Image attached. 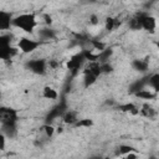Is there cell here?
<instances>
[{
	"label": "cell",
	"mask_w": 159,
	"mask_h": 159,
	"mask_svg": "<svg viewBox=\"0 0 159 159\" xmlns=\"http://www.w3.org/2000/svg\"><path fill=\"white\" fill-rule=\"evenodd\" d=\"M118 152H119V154H120V155H123V157H124L125 154H128V153H130V152H135V149H134L133 147H130V145L122 144V145H119Z\"/></svg>",
	"instance_id": "cell-25"
},
{
	"label": "cell",
	"mask_w": 159,
	"mask_h": 159,
	"mask_svg": "<svg viewBox=\"0 0 159 159\" xmlns=\"http://www.w3.org/2000/svg\"><path fill=\"white\" fill-rule=\"evenodd\" d=\"M17 112L12 108L1 107L0 109V122L1 124H17Z\"/></svg>",
	"instance_id": "cell-5"
},
{
	"label": "cell",
	"mask_w": 159,
	"mask_h": 159,
	"mask_svg": "<svg viewBox=\"0 0 159 159\" xmlns=\"http://www.w3.org/2000/svg\"><path fill=\"white\" fill-rule=\"evenodd\" d=\"M157 47H158V50H159V41L157 42Z\"/></svg>",
	"instance_id": "cell-29"
},
{
	"label": "cell",
	"mask_w": 159,
	"mask_h": 159,
	"mask_svg": "<svg viewBox=\"0 0 159 159\" xmlns=\"http://www.w3.org/2000/svg\"><path fill=\"white\" fill-rule=\"evenodd\" d=\"M118 109L122 111V112H129V113H132V114L139 113V109H138L133 103H124V104H120V106L118 107Z\"/></svg>",
	"instance_id": "cell-21"
},
{
	"label": "cell",
	"mask_w": 159,
	"mask_h": 159,
	"mask_svg": "<svg viewBox=\"0 0 159 159\" xmlns=\"http://www.w3.org/2000/svg\"><path fill=\"white\" fill-rule=\"evenodd\" d=\"M98 22H99L98 16H97V15H94V14H92V15L89 16V24H91V25H97Z\"/></svg>",
	"instance_id": "cell-27"
},
{
	"label": "cell",
	"mask_w": 159,
	"mask_h": 159,
	"mask_svg": "<svg viewBox=\"0 0 159 159\" xmlns=\"http://www.w3.org/2000/svg\"><path fill=\"white\" fill-rule=\"evenodd\" d=\"M43 19H45V22H46V25H50L52 21H51V16H48V15H45L43 16Z\"/></svg>",
	"instance_id": "cell-28"
},
{
	"label": "cell",
	"mask_w": 159,
	"mask_h": 159,
	"mask_svg": "<svg viewBox=\"0 0 159 159\" xmlns=\"http://www.w3.org/2000/svg\"><path fill=\"white\" fill-rule=\"evenodd\" d=\"M134 96H137L138 98H142V99H154V98L157 97V92L143 88V89H140L139 92H137Z\"/></svg>",
	"instance_id": "cell-19"
},
{
	"label": "cell",
	"mask_w": 159,
	"mask_h": 159,
	"mask_svg": "<svg viewBox=\"0 0 159 159\" xmlns=\"http://www.w3.org/2000/svg\"><path fill=\"white\" fill-rule=\"evenodd\" d=\"M42 97L46 98V99H57L58 93L56 92V89H53V88L46 86V87H43V89H42Z\"/></svg>",
	"instance_id": "cell-20"
},
{
	"label": "cell",
	"mask_w": 159,
	"mask_h": 159,
	"mask_svg": "<svg viewBox=\"0 0 159 159\" xmlns=\"http://www.w3.org/2000/svg\"><path fill=\"white\" fill-rule=\"evenodd\" d=\"M119 25H120V21H119L118 17H107V19H106L104 27H106L107 31H113V30H116Z\"/></svg>",
	"instance_id": "cell-18"
},
{
	"label": "cell",
	"mask_w": 159,
	"mask_h": 159,
	"mask_svg": "<svg viewBox=\"0 0 159 159\" xmlns=\"http://www.w3.org/2000/svg\"><path fill=\"white\" fill-rule=\"evenodd\" d=\"M139 113H140L143 117L152 119V118H154V117H155L157 111H155V109H154V107H152L149 103H144V104L142 106V108L139 109Z\"/></svg>",
	"instance_id": "cell-14"
},
{
	"label": "cell",
	"mask_w": 159,
	"mask_h": 159,
	"mask_svg": "<svg viewBox=\"0 0 159 159\" xmlns=\"http://www.w3.org/2000/svg\"><path fill=\"white\" fill-rule=\"evenodd\" d=\"M97 76H94V75H89V73H83V86L86 87V88H88V87H91L93 83H96V81H97Z\"/></svg>",
	"instance_id": "cell-22"
},
{
	"label": "cell",
	"mask_w": 159,
	"mask_h": 159,
	"mask_svg": "<svg viewBox=\"0 0 159 159\" xmlns=\"http://www.w3.org/2000/svg\"><path fill=\"white\" fill-rule=\"evenodd\" d=\"M67 111V104H66V101L65 99H62L57 106H55L51 111H50V113L47 114V117H46V123H52L53 120H56L57 118H62V116H63V113Z\"/></svg>",
	"instance_id": "cell-7"
},
{
	"label": "cell",
	"mask_w": 159,
	"mask_h": 159,
	"mask_svg": "<svg viewBox=\"0 0 159 159\" xmlns=\"http://www.w3.org/2000/svg\"><path fill=\"white\" fill-rule=\"evenodd\" d=\"M12 15L7 11H0V30H7L12 26Z\"/></svg>",
	"instance_id": "cell-9"
},
{
	"label": "cell",
	"mask_w": 159,
	"mask_h": 159,
	"mask_svg": "<svg viewBox=\"0 0 159 159\" xmlns=\"http://www.w3.org/2000/svg\"><path fill=\"white\" fill-rule=\"evenodd\" d=\"M17 53V48L11 46V37L9 35H2L0 37V57L1 60H11Z\"/></svg>",
	"instance_id": "cell-2"
},
{
	"label": "cell",
	"mask_w": 159,
	"mask_h": 159,
	"mask_svg": "<svg viewBox=\"0 0 159 159\" xmlns=\"http://www.w3.org/2000/svg\"><path fill=\"white\" fill-rule=\"evenodd\" d=\"M86 61V57L83 55V51L82 52H78L76 55H73L67 62H66V67L67 70L70 71V73L75 77L80 73V70L83 67V63Z\"/></svg>",
	"instance_id": "cell-3"
},
{
	"label": "cell",
	"mask_w": 159,
	"mask_h": 159,
	"mask_svg": "<svg viewBox=\"0 0 159 159\" xmlns=\"http://www.w3.org/2000/svg\"><path fill=\"white\" fill-rule=\"evenodd\" d=\"M101 71H102V73H111V72L113 71V67H112V65L109 63V61L101 63Z\"/></svg>",
	"instance_id": "cell-26"
},
{
	"label": "cell",
	"mask_w": 159,
	"mask_h": 159,
	"mask_svg": "<svg viewBox=\"0 0 159 159\" xmlns=\"http://www.w3.org/2000/svg\"><path fill=\"white\" fill-rule=\"evenodd\" d=\"M142 29L148 31V32H150V34H153L155 31V29H157V20H155V17L145 14L144 17H143V21H142Z\"/></svg>",
	"instance_id": "cell-8"
},
{
	"label": "cell",
	"mask_w": 159,
	"mask_h": 159,
	"mask_svg": "<svg viewBox=\"0 0 159 159\" xmlns=\"http://www.w3.org/2000/svg\"><path fill=\"white\" fill-rule=\"evenodd\" d=\"M39 36L43 41H50V40L56 39V32L51 27H43V29L39 30Z\"/></svg>",
	"instance_id": "cell-11"
},
{
	"label": "cell",
	"mask_w": 159,
	"mask_h": 159,
	"mask_svg": "<svg viewBox=\"0 0 159 159\" xmlns=\"http://www.w3.org/2000/svg\"><path fill=\"white\" fill-rule=\"evenodd\" d=\"M92 125H93V122H92V119H88V118L78 119L77 123L75 124V127H77V128H89Z\"/></svg>",
	"instance_id": "cell-23"
},
{
	"label": "cell",
	"mask_w": 159,
	"mask_h": 159,
	"mask_svg": "<svg viewBox=\"0 0 159 159\" xmlns=\"http://www.w3.org/2000/svg\"><path fill=\"white\" fill-rule=\"evenodd\" d=\"M62 120L66 123V124H70V125H75L78 120V117H77V113L75 111H70L67 109L63 116H62Z\"/></svg>",
	"instance_id": "cell-13"
},
{
	"label": "cell",
	"mask_w": 159,
	"mask_h": 159,
	"mask_svg": "<svg viewBox=\"0 0 159 159\" xmlns=\"http://www.w3.org/2000/svg\"><path fill=\"white\" fill-rule=\"evenodd\" d=\"M147 83H148V77H147V78H140V80H138V81H135V82H133V83L130 84L129 92L133 93V94H135V93L139 92L140 89L145 88Z\"/></svg>",
	"instance_id": "cell-15"
},
{
	"label": "cell",
	"mask_w": 159,
	"mask_h": 159,
	"mask_svg": "<svg viewBox=\"0 0 159 159\" xmlns=\"http://www.w3.org/2000/svg\"><path fill=\"white\" fill-rule=\"evenodd\" d=\"M145 14H138L135 15L134 17H132L129 20V27L132 30H140L142 29V21H143V17H144Z\"/></svg>",
	"instance_id": "cell-17"
},
{
	"label": "cell",
	"mask_w": 159,
	"mask_h": 159,
	"mask_svg": "<svg viewBox=\"0 0 159 159\" xmlns=\"http://www.w3.org/2000/svg\"><path fill=\"white\" fill-rule=\"evenodd\" d=\"M132 67H133L135 71L145 72V71H148V68H149V62H148L147 60H143V58H137V60H133V61H132Z\"/></svg>",
	"instance_id": "cell-12"
},
{
	"label": "cell",
	"mask_w": 159,
	"mask_h": 159,
	"mask_svg": "<svg viewBox=\"0 0 159 159\" xmlns=\"http://www.w3.org/2000/svg\"><path fill=\"white\" fill-rule=\"evenodd\" d=\"M148 87H150L154 92H159V72L158 73H153L148 77V83H147Z\"/></svg>",
	"instance_id": "cell-16"
},
{
	"label": "cell",
	"mask_w": 159,
	"mask_h": 159,
	"mask_svg": "<svg viewBox=\"0 0 159 159\" xmlns=\"http://www.w3.org/2000/svg\"><path fill=\"white\" fill-rule=\"evenodd\" d=\"M26 68L30 70V72L35 73V75H45L47 71V61L43 58H35V60H29L26 62Z\"/></svg>",
	"instance_id": "cell-4"
},
{
	"label": "cell",
	"mask_w": 159,
	"mask_h": 159,
	"mask_svg": "<svg viewBox=\"0 0 159 159\" xmlns=\"http://www.w3.org/2000/svg\"><path fill=\"white\" fill-rule=\"evenodd\" d=\"M42 130H43L46 138H51V137L53 135V133H55V128H53L52 124H50V123H46V124L42 127Z\"/></svg>",
	"instance_id": "cell-24"
},
{
	"label": "cell",
	"mask_w": 159,
	"mask_h": 159,
	"mask_svg": "<svg viewBox=\"0 0 159 159\" xmlns=\"http://www.w3.org/2000/svg\"><path fill=\"white\" fill-rule=\"evenodd\" d=\"M17 133V124H1V134L6 138H14Z\"/></svg>",
	"instance_id": "cell-10"
},
{
	"label": "cell",
	"mask_w": 159,
	"mask_h": 159,
	"mask_svg": "<svg viewBox=\"0 0 159 159\" xmlns=\"http://www.w3.org/2000/svg\"><path fill=\"white\" fill-rule=\"evenodd\" d=\"M12 26L30 34L37 26V20H36L35 14H21V15H17L14 17Z\"/></svg>",
	"instance_id": "cell-1"
},
{
	"label": "cell",
	"mask_w": 159,
	"mask_h": 159,
	"mask_svg": "<svg viewBox=\"0 0 159 159\" xmlns=\"http://www.w3.org/2000/svg\"><path fill=\"white\" fill-rule=\"evenodd\" d=\"M40 46V41L29 39V37H21L17 42V48L24 53H31Z\"/></svg>",
	"instance_id": "cell-6"
}]
</instances>
